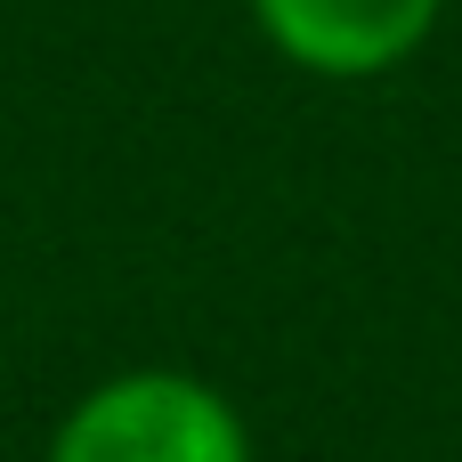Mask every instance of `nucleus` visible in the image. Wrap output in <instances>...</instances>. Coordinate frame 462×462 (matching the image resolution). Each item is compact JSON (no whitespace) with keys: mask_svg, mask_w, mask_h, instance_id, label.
<instances>
[{"mask_svg":"<svg viewBox=\"0 0 462 462\" xmlns=\"http://www.w3.org/2000/svg\"><path fill=\"white\" fill-rule=\"evenodd\" d=\"M260 41L317 81L398 73L447 16V0H244Z\"/></svg>","mask_w":462,"mask_h":462,"instance_id":"nucleus-2","label":"nucleus"},{"mask_svg":"<svg viewBox=\"0 0 462 462\" xmlns=\"http://www.w3.org/2000/svg\"><path fill=\"white\" fill-rule=\"evenodd\" d=\"M41 462H260V439L211 374L122 365L57 414Z\"/></svg>","mask_w":462,"mask_h":462,"instance_id":"nucleus-1","label":"nucleus"}]
</instances>
